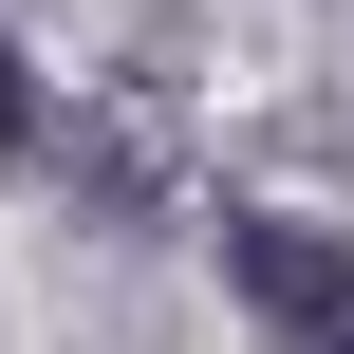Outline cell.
Masks as SVG:
<instances>
[{
    "label": "cell",
    "instance_id": "6da1fadb",
    "mask_svg": "<svg viewBox=\"0 0 354 354\" xmlns=\"http://www.w3.org/2000/svg\"><path fill=\"white\" fill-rule=\"evenodd\" d=\"M224 299L280 354H354V224H317V205H224Z\"/></svg>",
    "mask_w": 354,
    "mask_h": 354
},
{
    "label": "cell",
    "instance_id": "7a4b0ae2",
    "mask_svg": "<svg viewBox=\"0 0 354 354\" xmlns=\"http://www.w3.org/2000/svg\"><path fill=\"white\" fill-rule=\"evenodd\" d=\"M19 149H37V75L0 56V168H19Z\"/></svg>",
    "mask_w": 354,
    "mask_h": 354
}]
</instances>
